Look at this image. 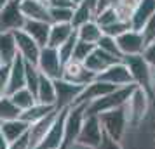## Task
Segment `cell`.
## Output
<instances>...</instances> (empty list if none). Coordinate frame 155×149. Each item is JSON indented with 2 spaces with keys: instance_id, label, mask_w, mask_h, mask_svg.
I'll list each match as a JSON object with an SVG mask.
<instances>
[{
  "instance_id": "cell-1",
  "label": "cell",
  "mask_w": 155,
  "mask_h": 149,
  "mask_svg": "<svg viewBox=\"0 0 155 149\" xmlns=\"http://www.w3.org/2000/svg\"><path fill=\"white\" fill-rule=\"evenodd\" d=\"M134 87L136 85L119 87V88L108 92L106 95H103V97H99V99L89 102V104L85 106V114H87V116H98V114H101V113L117 109V107H120V106H126V102L129 101V97H131Z\"/></svg>"
},
{
  "instance_id": "cell-2",
  "label": "cell",
  "mask_w": 155,
  "mask_h": 149,
  "mask_svg": "<svg viewBox=\"0 0 155 149\" xmlns=\"http://www.w3.org/2000/svg\"><path fill=\"white\" fill-rule=\"evenodd\" d=\"M98 118H99V125H101L103 134L108 135L113 141L120 142V139L124 137L127 127H129L126 106H120L117 109L101 113V114H98Z\"/></svg>"
},
{
  "instance_id": "cell-3",
  "label": "cell",
  "mask_w": 155,
  "mask_h": 149,
  "mask_svg": "<svg viewBox=\"0 0 155 149\" xmlns=\"http://www.w3.org/2000/svg\"><path fill=\"white\" fill-rule=\"evenodd\" d=\"M122 63L127 66L129 75L133 78V83L136 87L143 88L145 92L152 97L153 95V88H152V76H153V70L147 64V61L140 56H126L122 57Z\"/></svg>"
},
{
  "instance_id": "cell-4",
  "label": "cell",
  "mask_w": 155,
  "mask_h": 149,
  "mask_svg": "<svg viewBox=\"0 0 155 149\" xmlns=\"http://www.w3.org/2000/svg\"><path fill=\"white\" fill-rule=\"evenodd\" d=\"M85 106L87 104H75V106L68 107L66 118H64V132H63L61 149H70L71 146H75L85 118Z\"/></svg>"
},
{
  "instance_id": "cell-5",
  "label": "cell",
  "mask_w": 155,
  "mask_h": 149,
  "mask_svg": "<svg viewBox=\"0 0 155 149\" xmlns=\"http://www.w3.org/2000/svg\"><path fill=\"white\" fill-rule=\"evenodd\" d=\"M37 70L40 71V75L47 76L51 80H59L63 76V66L59 59V54H58V49H52V47H42L40 49V56H38V61H37Z\"/></svg>"
},
{
  "instance_id": "cell-6",
  "label": "cell",
  "mask_w": 155,
  "mask_h": 149,
  "mask_svg": "<svg viewBox=\"0 0 155 149\" xmlns=\"http://www.w3.org/2000/svg\"><path fill=\"white\" fill-rule=\"evenodd\" d=\"M150 95H148L143 88L140 87H134L133 94L129 101L126 102V111H127V120L129 125H138L143 121V118L147 116L148 107H150Z\"/></svg>"
},
{
  "instance_id": "cell-7",
  "label": "cell",
  "mask_w": 155,
  "mask_h": 149,
  "mask_svg": "<svg viewBox=\"0 0 155 149\" xmlns=\"http://www.w3.org/2000/svg\"><path fill=\"white\" fill-rule=\"evenodd\" d=\"M101 139H103V130H101V125H99V118L85 114L80 134H78L75 144L87 149H98V146L101 144Z\"/></svg>"
},
{
  "instance_id": "cell-8",
  "label": "cell",
  "mask_w": 155,
  "mask_h": 149,
  "mask_svg": "<svg viewBox=\"0 0 155 149\" xmlns=\"http://www.w3.org/2000/svg\"><path fill=\"white\" fill-rule=\"evenodd\" d=\"M25 16L21 12V0H11L7 5L0 9V31H18L23 29Z\"/></svg>"
},
{
  "instance_id": "cell-9",
  "label": "cell",
  "mask_w": 155,
  "mask_h": 149,
  "mask_svg": "<svg viewBox=\"0 0 155 149\" xmlns=\"http://www.w3.org/2000/svg\"><path fill=\"white\" fill-rule=\"evenodd\" d=\"M16 40V49H18V56L21 57L25 63L33 64L35 66L37 61H38V56H40V45L31 40V36H28L23 29H18V31H12Z\"/></svg>"
},
{
  "instance_id": "cell-10",
  "label": "cell",
  "mask_w": 155,
  "mask_h": 149,
  "mask_svg": "<svg viewBox=\"0 0 155 149\" xmlns=\"http://www.w3.org/2000/svg\"><path fill=\"white\" fill-rule=\"evenodd\" d=\"M66 111H68V107H66V109H58L56 120H54V123L51 125L49 132L45 134V137L42 139V142L38 144V147H37V149H61Z\"/></svg>"
},
{
  "instance_id": "cell-11",
  "label": "cell",
  "mask_w": 155,
  "mask_h": 149,
  "mask_svg": "<svg viewBox=\"0 0 155 149\" xmlns=\"http://www.w3.org/2000/svg\"><path fill=\"white\" fill-rule=\"evenodd\" d=\"M96 80H101V82H105V83H110V85H113L115 88L134 85L133 78H131V75H129V70H127V66L122 63V61L112 64V66H108L103 73H99L98 76H96Z\"/></svg>"
},
{
  "instance_id": "cell-12",
  "label": "cell",
  "mask_w": 155,
  "mask_h": 149,
  "mask_svg": "<svg viewBox=\"0 0 155 149\" xmlns=\"http://www.w3.org/2000/svg\"><path fill=\"white\" fill-rule=\"evenodd\" d=\"M84 87L73 85L66 80L59 78L54 80V90H56V109H66L71 107L77 101L78 94L82 92Z\"/></svg>"
},
{
  "instance_id": "cell-13",
  "label": "cell",
  "mask_w": 155,
  "mask_h": 149,
  "mask_svg": "<svg viewBox=\"0 0 155 149\" xmlns=\"http://www.w3.org/2000/svg\"><path fill=\"white\" fill-rule=\"evenodd\" d=\"M117 42V47H119L122 57L126 56H140L143 49H145V40H143V35L141 31H134V29H129L126 33H122L120 36L115 38Z\"/></svg>"
},
{
  "instance_id": "cell-14",
  "label": "cell",
  "mask_w": 155,
  "mask_h": 149,
  "mask_svg": "<svg viewBox=\"0 0 155 149\" xmlns=\"http://www.w3.org/2000/svg\"><path fill=\"white\" fill-rule=\"evenodd\" d=\"M63 80L70 82L73 85H78V87H85L89 85L91 82L96 80V75L91 73V71L85 68L82 63H75V61H70L63 66Z\"/></svg>"
},
{
  "instance_id": "cell-15",
  "label": "cell",
  "mask_w": 155,
  "mask_h": 149,
  "mask_svg": "<svg viewBox=\"0 0 155 149\" xmlns=\"http://www.w3.org/2000/svg\"><path fill=\"white\" fill-rule=\"evenodd\" d=\"M58 116V109H54L52 113H49L45 118L42 120L35 121V123H31L28 128V144H30V149H37L38 147V144L42 142V139L45 137V134L49 132L51 125L54 123Z\"/></svg>"
},
{
  "instance_id": "cell-16",
  "label": "cell",
  "mask_w": 155,
  "mask_h": 149,
  "mask_svg": "<svg viewBox=\"0 0 155 149\" xmlns=\"http://www.w3.org/2000/svg\"><path fill=\"white\" fill-rule=\"evenodd\" d=\"M119 61H122V59H117V57H113V56H110V54L103 52V50H99L98 47H94V50L85 57V61L82 64H84L91 73H94V75L98 76L99 73H103L108 66L119 63Z\"/></svg>"
},
{
  "instance_id": "cell-17",
  "label": "cell",
  "mask_w": 155,
  "mask_h": 149,
  "mask_svg": "<svg viewBox=\"0 0 155 149\" xmlns=\"http://www.w3.org/2000/svg\"><path fill=\"white\" fill-rule=\"evenodd\" d=\"M112 90H115L113 85L105 83V82H101V80H94V82H91L89 85H85L84 88H82V92L78 94L75 104H89V102L99 99V97H103V95H106V94L112 92ZM75 104H73V106H75Z\"/></svg>"
},
{
  "instance_id": "cell-18",
  "label": "cell",
  "mask_w": 155,
  "mask_h": 149,
  "mask_svg": "<svg viewBox=\"0 0 155 149\" xmlns=\"http://www.w3.org/2000/svg\"><path fill=\"white\" fill-rule=\"evenodd\" d=\"M153 12H155V0H140L136 9L133 11V14H131V17H129L131 29L141 31L143 26L147 24V21L153 16Z\"/></svg>"
},
{
  "instance_id": "cell-19",
  "label": "cell",
  "mask_w": 155,
  "mask_h": 149,
  "mask_svg": "<svg viewBox=\"0 0 155 149\" xmlns=\"http://www.w3.org/2000/svg\"><path fill=\"white\" fill-rule=\"evenodd\" d=\"M25 70L26 63L18 56L9 64V76H7V95L18 92L19 88H25Z\"/></svg>"
},
{
  "instance_id": "cell-20",
  "label": "cell",
  "mask_w": 155,
  "mask_h": 149,
  "mask_svg": "<svg viewBox=\"0 0 155 149\" xmlns=\"http://www.w3.org/2000/svg\"><path fill=\"white\" fill-rule=\"evenodd\" d=\"M21 12L25 16V19L51 23L49 7L42 0H21Z\"/></svg>"
},
{
  "instance_id": "cell-21",
  "label": "cell",
  "mask_w": 155,
  "mask_h": 149,
  "mask_svg": "<svg viewBox=\"0 0 155 149\" xmlns=\"http://www.w3.org/2000/svg\"><path fill=\"white\" fill-rule=\"evenodd\" d=\"M49 29H51V23L45 21H33V19H26L23 24V31L28 36H31V40H35L40 47L47 45L49 40Z\"/></svg>"
},
{
  "instance_id": "cell-22",
  "label": "cell",
  "mask_w": 155,
  "mask_h": 149,
  "mask_svg": "<svg viewBox=\"0 0 155 149\" xmlns=\"http://www.w3.org/2000/svg\"><path fill=\"white\" fill-rule=\"evenodd\" d=\"M75 33V28L70 23H54L51 24L49 29V40L45 47H52V49H59L71 35Z\"/></svg>"
},
{
  "instance_id": "cell-23",
  "label": "cell",
  "mask_w": 155,
  "mask_h": 149,
  "mask_svg": "<svg viewBox=\"0 0 155 149\" xmlns=\"http://www.w3.org/2000/svg\"><path fill=\"white\" fill-rule=\"evenodd\" d=\"M37 102L45 104V106H54L56 107V90H54V80L47 78L40 75V82L37 87V94H35Z\"/></svg>"
},
{
  "instance_id": "cell-24",
  "label": "cell",
  "mask_w": 155,
  "mask_h": 149,
  "mask_svg": "<svg viewBox=\"0 0 155 149\" xmlns=\"http://www.w3.org/2000/svg\"><path fill=\"white\" fill-rule=\"evenodd\" d=\"M30 125L26 121H23L21 118H16V120H9V121H2L0 123V132L5 137V141L11 144L12 141L19 139L28 132Z\"/></svg>"
},
{
  "instance_id": "cell-25",
  "label": "cell",
  "mask_w": 155,
  "mask_h": 149,
  "mask_svg": "<svg viewBox=\"0 0 155 149\" xmlns=\"http://www.w3.org/2000/svg\"><path fill=\"white\" fill-rule=\"evenodd\" d=\"M18 57L14 35L9 31H0V59L4 64H11Z\"/></svg>"
},
{
  "instance_id": "cell-26",
  "label": "cell",
  "mask_w": 155,
  "mask_h": 149,
  "mask_svg": "<svg viewBox=\"0 0 155 149\" xmlns=\"http://www.w3.org/2000/svg\"><path fill=\"white\" fill-rule=\"evenodd\" d=\"M75 33H77V40L85 42V43H92V45H96V42L99 40V36L103 35L101 28L96 24L94 19L84 23L82 26H78V28L75 29Z\"/></svg>"
},
{
  "instance_id": "cell-27",
  "label": "cell",
  "mask_w": 155,
  "mask_h": 149,
  "mask_svg": "<svg viewBox=\"0 0 155 149\" xmlns=\"http://www.w3.org/2000/svg\"><path fill=\"white\" fill-rule=\"evenodd\" d=\"M56 107L54 106H45V104H40V102H35L31 107H28V109H25V111H21V114H19V118H21L23 121H26L28 125H31V123H35V121L42 120V118H45L49 113H52Z\"/></svg>"
},
{
  "instance_id": "cell-28",
  "label": "cell",
  "mask_w": 155,
  "mask_h": 149,
  "mask_svg": "<svg viewBox=\"0 0 155 149\" xmlns=\"http://www.w3.org/2000/svg\"><path fill=\"white\" fill-rule=\"evenodd\" d=\"M94 19V11H92L85 2H80V4H77L75 5V9H73V16H71V26L77 29L78 26H82L84 23L87 21H92Z\"/></svg>"
},
{
  "instance_id": "cell-29",
  "label": "cell",
  "mask_w": 155,
  "mask_h": 149,
  "mask_svg": "<svg viewBox=\"0 0 155 149\" xmlns=\"http://www.w3.org/2000/svg\"><path fill=\"white\" fill-rule=\"evenodd\" d=\"M9 97H11V101L14 102V106L18 107L19 111L28 109V107H31L37 102L35 95L30 92L26 87H25V88H19V90H18V92H14V94H11Z\"/></svg>"
},
{
  "instance_id": "cell-30",
  "label": "cell",
  "mask_w": 155,
  "mask_h": 149,
  "mask_svg": "<svg viewBox=\"0 0 155 149\" xmlns=\"http://www.w3.org/2000/svg\"><path fill=\"white\" fill-rule=\"evenodd\" d=\"M19 114H21V111L14 106V102L11 101L9 95L0 97V123L9 120H16V118H19Z\"/></svg>"
},
{
  "instance_id": "cell-31",
  "label": "cell",
  "mask_w": 155,
  "mask_h": 149,
  "mask_svg": "<svg viewBox=\"0 0 155 149\" xmlns=\"http://www.w3.org/2000/svg\"><path fill=\"white\" fill-rule=\"evenodd\" d=\"M119 19H120L119 14H117V11H115L112 5L94 14V21H96V24H98L101 29L106 28V26H110V24H113V23H117Z\"/></svg>"
},
{
  "instance_id": "cell-32",
  "label": "cell",
  "mask_w": 155,
  "mask_h": 149,
  "mask_svg": "<svg viewBox=\"0 0 155 149\" xmlns=\"http://www.w3.org/2000/svg\"><path fill=\"white\" fill-rule=\"evenodd\" d=\"M38 82H40V71L37 70V66L26 63V70H25V87H26L33 95L37 94Z\"/></svg>"
},
{
  "instance_id": "cell-33",
  "label": "cell",
  "mask_w": 155,
  "mask_h": 149,
  "mask_svg": "<svg viewBox=\"0 0 155 149\" xmlns=\"http://www.w3.org/2000/svg\"><path fill=\"white\" fill-rule=\"evenodd\" d=\"M96 47L99 50H103L106 54H110V56L117 57V59H122V54H120L119 47H117V42H115V38L108 35H101L99 36V40L96 42Z\"/></svg>"
},
{
  "instance_id": "cell-34",
  "label": "cell",
  "mask_w": 155,
  "mask_h": 149,
  "mask_svg": "<svg viewBox=\"0 0 155 149\" xmlns=\"http://www.w3.org/2000/svg\"><path fill=\"white\" fill-rule=\"evenodd\" d=\"M94 47H96V45H92V43H85V42H80V40H77L75 47H73L71 61H75V63H84L85 57L89 56L92 50H94Z\"/></svg>"
},
{
  "instance_id": "cell-35",
  "label": "cell",
  "mask_w": 155,
  "mask_h": 149,
  "mask_svg": "<svg viewBox=\"0 0 155 149\" xmlns=\"http://www.w3.org/2000/svg\"><path fill=\"white\" fill-rule=\"evenodd\" d=\"M75 43H77V33H73V35L66 40V42L58 49V54H59V59H61V63L66 64L71 61V54H73V47H75Z\"/></svg>"
},
{
  "instance_id": "cell-36",
  "label": "cell",
  "mask_w": 155,
  "mask_h": 149,
  "mask_svg": "<svg viewBox=\"0 0 155 149\" xmlns=\"http://www.w3.org/2000/svg\"><path fill=\"white\" fill-rule=\"evenodd\" d=\"M71 16H73V9H54V7H49L51 24H54V23H71Z\"/></svg>"
},
{
  "instance_id": "cell-37",
  "label": "cell",
  "mask_w": 155,
  "mask_h": 149,
  "mask_svg": "<svg viewBox=\"0 0 155 149\" xmlns=\"http://www.w3.org/2000/svg\"><path fill=\"white\" fill-rule=\"evenodd\" d=\"M129 29H131L129 21H122V19H119L117 23H113V24H110V26L103 28L101 31H103V35H108V36H112V38H117V36H120L122 33H126V31H129Z\"/></svg>"
},
{
  "instance_id": "cell-38",
  "label": "cell",
  "mask_w": 155,
  "mask_h": 149,
  "mask_svg": "<svg viewBox=\"0 0 155 149\" xmlns=\"http://www.w3.org/2000/svg\"><path fill=\"white\" fill-rule=\"evenodd\" d=\"M141 35H143L145 43L155 42V12H153V16H152V17L147 21V24L143 26V29H141Z\"/></svg>"
},
{
  "instance_id": "cell-39",
  "label": "cell",
  "mask_w": 155,
  "mask_h": 149,
  "mask_svg": "<svg viewBox=\"0 0 155 149\" xmlns=\"http://www.w3.org/2000/svg\"><path fill=\"white\" fill-rule=\"evenodd\" d=\"M141 57H143V59L147 61L148 66L155 71V42L145 45V49H143V52H141Z\"/></svg>"
},
{
  "instance_id": "cell-40",
  "label": "cell",
  "mask_w": 155,
  "mask_h": 149,
  "mask_svg": "<svg viewBox=\"0 0 155 149\" xmlns=\"http://www.w3.org/2000/svg\"><path fill=\"white\" fill-rule=\"evenodd\" d=\"M7 76H9V66L4 64L0 68V97L7 95Z\"/></svg>"
},
{
  "instance_id": "cell-41",
  "label": "cell",
  "mask_w": 155,
  "mask_h": 149,
  "mask_svg": "<svg viewBox=\"0 0 155 149\" xmlns=\"http://www.w3.org/2000/svg\"><path fill=\"white\" fill-rule=\"evenodd\" d=\"M77 4H73L71 0H47V7L54 9H75Z\"/></svg>"
},
{
  "instance_id": "cell-42",
  "label": "cell",
  "mask_w": 155,
  "mask_h": 149,
  "mask_svg": "<svg viewBox=\"0 0 155 149\" xmlns=\"http://www.w3.org/2000/svg\"><path fill=\"white\" fill-rule=\"evenodd\" d=\"M98 149H122V147H120V142L113 141L108 135L103 134V139H101V144L98 146Z\"/></svg>"
},
{
  "instance_id": "cell-43",
  "label": "cell",
  "mask_w": 155,
  "mask_h": 149,
  "mask_svg": "<svg viewBox=\"0 0 155 149\" xmlns=\"http://www.w3.org/2000/svg\"><path fill=\"white\" fill-rule=\"evenodd\" d=\"M9 149H30V144H28V132L19 137V139H16L9 144Z\"/></svg>"
},
{
  "instance_id": "cell-44",
  "label": "cell",
  "mask_w": 155,
  "mask_h": 149,
  "mask_svg": "<svg viewBox=\"0 0 155 149\" xmlns=\"http://www.w3.org/2000/svg\"><path fill=\"white\" fill-rule=\"evenodd\" d=\"M0 149H9V142L5 141V137L2 135V132H0Z\"/></svg>"
},
{
  "instance_id": "cell-45",
  "label": "cell",
  "mask_w": 155,
  "mask_h": 149,
  "mask_svg": "<svg viewBox=\"0 0 155 149\" xmlns=\"http://www.w3.org/2000/svg\"><path fill=\"white\" fill-rule=\"evenodd\" d=\"M9 2H11V0H0V9L4 7V5H7Z\"/></svg>"
},
{
  "instance_id": "cell-46",
  "label": "cell",
  "mask_w": 155,
  "mask_h": 149,
  "mask_svg": "<svg viewBox=\"0 0 155 149\" xmlns=\"http://www.w3.org/2000/svg\"><path fill=\"white\" fill-rule=\"evenodd\" d=\"M152 88H153V94H155V71H153V76H152Z\"/></svg>"
},
{
  "instance_id": "cell-47",
  "label": "cell",
  "mask_w": 155,
  "mask_h": 149,
  "mask_svg": "<svg viewBox=\"0 0 155 149\" xmlns=\"http://www.w3.org/2000/svg\"><path fill=\"white\" fill-rule=\"evenodd\" d=\"M71 2H73V4H80V2H82V0H71Z\"/></svg>"
},
{
  "instance_id": "cell-48",
  "label": "cell",
  "mask_w": 155,
  "mask_h": 149,
  "mask_svg": "<svg viewBox=\"0 0 155 149\" xmlns=\"http://www.w3.org/2000/svg\"><path fill=\"white\" fill-rule=\"evenodd\" d=\"M2 66H4V63H2V59H0V68H2Z\"/></svg>"
},
{
  "instance_id": "cell-49",
  "label": "cell",
  "mask_w": 155,
  "mask_h": 149,
  "mask_svg": "<svg viewBox=\"0 0 155 149\" xmlns=\"http://www.w3.org/2000/svg\"><path fill=\"white\" fill-rule=\"evenodd\" d=\"M42 2H45V4H47V0H42Z\"/></svg>"
}]
</instances>
